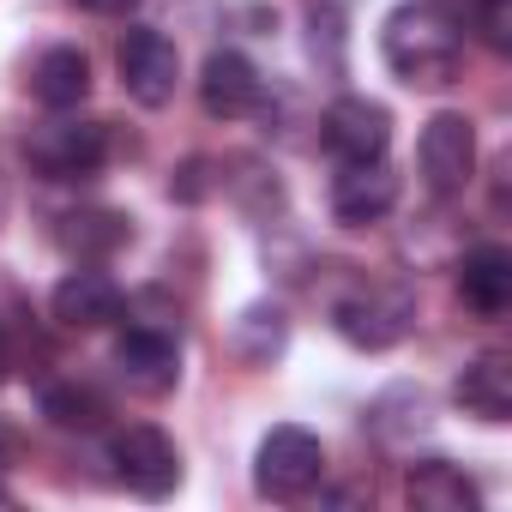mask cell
I'll return each mask as SVG.
<instances>
[{
  "label": "cell",
  "instance_id": "6da1fadb",
  "mask_svg": "<svg viewBox=\"0 0 512 512\" xmlns=\"http://www.w3.org/2000/svg\"><path fill=\"white\" fill-rule=\"evenodd\" d=\"M380 55L416 91L452 85L458 67H464V19H458V7L452 0H404V7L386 13V25H380Z\"/></svg>",
  "mask_w": 512,
  "mask_h": 512
},
{
  "label": "cell",
  "instance_id": "7a4b0ae2",
  "mask_svg": "<svg viewBox=\"0 0 512 512\" xmlns=\"http://www.w3.org/2000/svg\"><path fill=\"white\" fill-rule=\"evenodd\" d=\"M25 163L43 181H91L109 163V127L103 121H73L61 109V121H43L25 133Z\"/></svg>",
  "mask_w": 512,
  "mask_h": 512
},
{
  "label": "cell",
  "instance_id": "3957f363",
  "mask_svg": "<svg viewBox=\"0 0 512 512\" xmlns=\"http://www.w3.org/2000/svg\"><path fill=\"white\" fill-rule=\"evenodd\" d=\"M416 320V296L404 284H356L344 302H332V326L356 350H392Z\"/></svg>",
  "mask_w": 512,
  "mask_h": 512
},
{
  "label": "cell",
  "instance_id": "277c9868",
  "mask_svg": "<svg viewBox=\"0 0 512 512\" xmlns=\"http://www.w3.org/2000/svg\"><path fill=\"white\" fill-rule=\"evenodd\" d=\"M320 476H326V446L296 422L272 428L260 440V452H253V482L272 500H302L308 488H320Z\"/></svg>",
  "mask_w": 512,
  "mask_h": 512
},
{
  "label": "cell",
  "instance_id": "5b68a950",
  "mask_svg": "<svg viewBox=\"0 0 512 512\" xmlns=\"http://www.w3.org/2000/svg\"><path fill=\"white\" fill-rule=\"evenodd\" d=\"M416 163H422V181L434 199H458L476 175V127L458 109H440L416 139Z\"/></svg>",
  "mask_w": 512,
  "mask_h": 512
},
{
  "label": "cell",
  "instance_id": "8992f818",
  "mask_svg": "<svg viewBox=\"0 0 512 512\" xmlns=\"http://www.w3.org/2000/svg\"><path fill=\"white\" fill-rule=\"evenodd\" d=\"M109 464H115V476H121L133 494H145V500H163V494H175V482H181V452H175V440H169L163 428H151V422H127V428L109 440Z\"/></svg>",
  "mask_w": 512,
  "mask_h": 512
},
{
  "label": "cell",
  "instance_id": "52a82bcc",
  "mask_svg": "<svg viewBox=\"0 0 512 512\" xmlns=\"http://www.w3.org/2000/svg\"><path fill=\"white\" fill-rule=\"evenodd\" d=\"M115 67H121V85H127V97H133V103H145V109H163V103L175 97L181 55H175V43H169L163 31H151V25H133V31L121 37V49H115Z\"/></svg>",
  "mask_w": 512,
  "mask_h": 512
},
{
  "label": "cell",
  "instance_id": "ba28073f",
  "mask_svg": "<svg viewBox=\"0 0 512 512\" xmlns=\"http://www.w3.org/2000/svg\"><path fill=\"white\" fill-rule=\"evenodd\" d=\"M115 368H121V380H127L133 392L163 398V392L181 380V338H175V326H163V320L127 326V338L115 344Z\"/></svg>",
  "mask_w": 512,
  "mask_h": 512
},
{
  "label": "cell",
  "instance_id": "9c48e42d",
  "mask_svg": "<svg viewBox=\"0 0 512 512\" xmlns=\"http://www.w3.org/2000/svg\"><path fill=\"white\" fill-rule=\"evenodd\" d=\"M320 145L338 163H374V157H386V145H392L386 103H374V97H338L326 109V121H320Z\"/></svg>",
  "mask_w": 512,
  "mask_h": 512
},
{
  "label": "cell",
  "instance_id": "30bf717a",
  "mask_svg": "<svg viewBox=\"0 0 512 512\" xmlns=\"http://www.w3.org/2000/svg\"><path fill=\"white\" fill-rule=\"evenodd\" d=\"M199 103L217 121H241V115H253V109L266 103V79H260V67H253L247 55L217 49L205 61V73H199Z\"/></svg>",
  "mask_w": 512,
  "mask_h": 512
},
{
  "label": "cell",
  "instance_id": "8fae6325",
  "mask_svg": "<svg viewBox=\"0 0 512 512\" xmlns=\"http://www.w3.org/2000/svg\"><path fill=\"white\" fill-rule=\"evenodd\" d=\"M392 205H398V175L386 169V157H374V163H344V169H338V181H332V217H338L344 229H368V223H380Z\"/></svg>",
  "mask_w": 512,
  "mask_h": 512
},
{
  "label": "cell",
  "instance_id": "7c38bea8",
  "mask_svg": "<svg viewBox=\"0 0 512 512\" xmlns=\"http://www.w3.org/2000/svg\"><path fill=\"white\" fill-rule=\"evenodd\" d=\"M49 308L67 332H103L109 320H121V284L109 272H67L55 284Z\"/></svg>",
  "mask_w": 512,
  "mask_h": 512
},
{
  "label": "cell",
  "instance_id": "4fadbf2b",
  "mask_svg": "<svg viewBox=\"0 0 512 512\" xmlns=\"http://www.w3.org/2000/svg\"><path fill=\"white\" fill-rule=\"evenodd\" d=\"M458 296H464L470 314L500 320V314L512 308V253L494 247V241L470 247V253H464V266H458Z\"/></svg>",
  "mask_w": 512,
  "mask_h": 512
},
{
  "label": "cell",
  "instance_id": "5bb4252c",
  "mask_svg": "<svg viewBox=\"0 0 512 512\" xmlns=\"http://www.w3.org/2000/svg\"><path fill=\"white\" fill-rule=\"evenodd\" d=\"M452 398H458L464 416H476V422H488V428L512 422V362H506L500 350H482V356L458 374Z\"/></svg>",
  "mask_w": 512,
  "mask_h": 512
},
{
  "label": "cell",
  "instance_id": "9a60e30c",
  "mask_svg": "<svg viewBox=\"0 0 512 512\" xmlns=\"http://www.w3.org/2000/svg\"><path fill=\"white\" fill-rule=\"evenodd\" d=\"M133 241V223L121 211H103V205H79V211H61L55 217V247L73 253V260H109Z\"/></svg>",
  "mask_w": 512,
  "mask_h": 512
},
{
  "label": "cell",
  "instance_id": "2e32d148",
  "mask_svg": "<svg viewBox=\"0 0 512 512\" xmlns=\"http://www.w3.org/2000/svg\"><path fill=\"white\" fill-rule=\"evenodd\" d=\"M404 500H410L416 512H476V506H482V488H476L452 458H422V464H410V476H404Z\"/></svg>",
  "mask_w": 512,
  "mask_h": 512
},
{
  "label": "cell",
  "instance_id": "e0dca14e",
  "mask_svg": "<svg viewBox=\"0 0 512 512\" xmlns=\"http://www.w3.org/2000/svg\"><path fill=\"white\" fill-rule=\"evenodd\" d=\"M31 97L43 103V109H79L85 97H91V61L73 49V43H55V49H43L37 55V67H31Z\"/></svg>",
  "mask_w": 512,
  "mask_h": 512
},
{
  "label": "cell",
  "instance_id": "ac0fdd59",
  "mask_svg": "<svg viewBox=\"0 0 512 512\" xmlns=\"http://www.w3.org/2000/svg\"><path fill=\"white\" fill-rule=\"evenodd\" d=\"M43 416H49L55 428H67V434H97V428L109 422V398H103L97 386L67 380V386H49V392H43Z\"/></svg>",
  "mask_w": 512,
  "mask_h": 512
},
{
  "label": "cell",
  "instance_id": "d6986e66",
  "mask_svg": "<svg viewBox=\"0 0 512 512\" xmlns=\"http://www.w3.org/2000/svg\"><path fill=\"white\" fill-rule=\"evenodd\" d=\"M284 338H290V320H284V308H247L241 320H235V356L241 362H272L278 350H284Z\"/></svg>",
  "mask_w": 512,
  "mask_h": 512
},
{
  "label": "cell",
  "instance_id": "ffe728a7",
  "mask_svg": "<svg viewBox=\"0 0 512 512\" xmlns=\"http://www.w3.org/2000/svg\"><path fill=\"white\" fill-rule=\"evenodd\" d=\"M476 25L488 37V49H512V0H476Z\"/></svg>",
  "mask_w": 512,
  "mask_h": 512
},
{
  "label": "cell",
  "instance_id": "44dd1931",
  "mask_svg": "<svg viewBox=\"0 0 512 512\" xmlns=\"http://www.w3.org/2000/svg\"><path fill=\"white\" fill-rule=\"evenodd\" d=\"M85 13H97V19H121V13H133L139 0H79Z\"/></svg>",
  "mask_w": 512,
  "mask_h": 512
},
{
  "label": "cell",
  "instance_id": "7402d4cb",
  "mask_svg": "<svg viewBox=\"0 0 512 512\" xmlns=\"http://www.w3.org/2000/svg\"><path fill=\"white\" fill-rule=\"evenodd\" d=\"M7 374H13V332L0 326V386H7Z\"/></svg>",
  "mask_w": 512,
  "mask_h": 512
},
{
  "label": "cell",
  "instance_id": "603a6c76",
  "mask_svg": "<svg viewBox=\"0 0 512 512\" xmlns=\"http://www.w3.org/2000/svg\"><path fill=\"white\" fill-rule=\"evenodd\" d=\"M13 452H19V440H13V428H0V470L13 464Z\"/></svg>",
  "mask_w": 512,
  "mask_h": 512
},
{
  "label": "cell",
  "instance_id": "cb8c5ba5",
  "mask_svg": "<svg viewBox=\"0 0 512 512\" xmlns=\"http://www.w3.org/2000/svg\"><path fill=\"white\" fill-rule=\"evenodd\" d=\"M0 205H7V187H0Z\"/></svg>",
  "mask_w": 512,
  "mask_h": 512
}]
</instances>
